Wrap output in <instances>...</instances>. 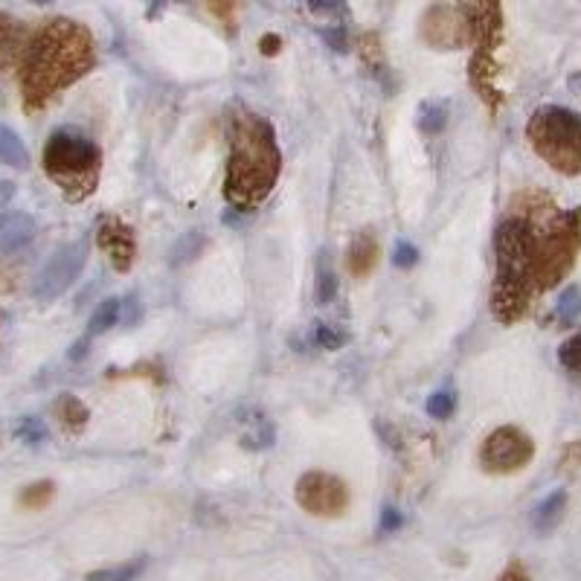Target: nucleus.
<instances>
[{
    "label": "nucleus",
    "instance_id": "nucleus-1",
    "mask_svg": "<svg viewBox=\"0 0 581 581\" xmlns=\"http://www.w3.org/2000/svg\"><path fill=\"white\" fill-rule=\"evenodd\" d=\"M96 62L93 35L70 18H53L32 32L21 56V99L41 111L56 93L82 79Z\"/></svg>",
    "mask_w": 581,
    "mask_h": 581
},
{
    "label": "nucleus",
    "instance_id": "nucleus-2",
    "mask_svg": "<svg viewBox=\"0 0 581 581\" xmlns=\"http://www.w3.org/2000/svg\"><path fill=\"white\" fill-rule=\"evenodd\" d=\"M279 166L282 157L274 128L256 114H236L230 120L227 198L239 207H256L274 189Z\"/></svg>",
    "mask_w": 581,
    "mask_h": 581
},
{
    "label": "nucleus",
    "instance_id": "nucleus-3",
    "mask_svg": "<svg viewBox=\"0 0 581 581\" xmlns=\"http://www.w3.org/2000/svg\"><path fill=\"white\" fill-rule=\"evenodd\" d=\"M497 274L491 288V311L500 323H515L529 306L535 288V230L523 215L506 218L494 233Z\"/></svg>",
    "mask_w": 581,
    "mask_h": 581
},
{
    "label": "nucleus",
    "instance_id": "nucleus-4",
    "mask_svg": "<svg viewBox=\"0 0 581 581\" xmlns=\"http://www.w3.org/2000/svg\"><path fill=\"white\" fill-rule=\"evenodd\" d=\"M44 172L56 181V186L70 201H85L96 189L102 154L91 137L76 128H59L50 134L44 146Z\"/></svg>",
    "mask_w": 581,
    "mask_h": 581
},
{
    "label": "nucleus",
    "instance_id": "nucleus-5",
    "mask_svg": "<svg viewBox=\"0 0 581 581\" xmlns=\"http://www.w3.org/2000/svg\"><path fill=\"white\" fill-rule=\"evenodd\" d=\"M526 137L538 157H544L555 172L579 175L581 114L561 105H544L532 114V120L526 125Z\"/></svg>",
    "mask_w": 581,
    "mask_h": 581
},
{
    "label": "nucleus",
    "instance_id": "nucleus-6",
    "mask_svg": "<svg viewBox=\"0 0 581 581\" xmlns=\"http://www.w3.org/2000/svg\"><path fill=\"white\" fill-rule=\"evenodd\" d=\"M581 245V213H561L547 224V230L535 233V285L544 291L558 285L576 262Z\"/></svg>",
    "mask_w": 581,
    "mask_h": 581
},
{
    "label": "nucleus",
    "instance_id": "nucleus-7",
    "mask_svg": "<svg viewBox=\"0 0 581 581\" xmlns=\"http://www.w3.org/2000/svg\"><path fill=\"white\" fill-rule=\"evenodd\" d=\"M88 265V242H70V245L59 247L47 265L38 271L35 276V285H32V294L38 303H53L59 300L62 294L70 291V285L79 279V274L85 271Z\"/></svg>",
    "mask_w": 581,
    "mask_h": 581
},
{
    "label": "nucleus",
    "instance_id": "nucleus-8",
    "mask_svg": "<svg viewBox=\"0 0 581 581\" xmlns=\"http://www.w3.org/2000/svg\"><path fill=\"white\" fill-rule=\"evenodd\" d=\"M532 454H535L532 439L520 428L506 425V428H497L486 436V442L480 448V462L491 474H512V471L523 468L532 459Z\"/></svg>",
    "mask_w": 581,
    "mask_h": 581
},
{
    "label": "nucleus",
    "instance_id": "nucleus-9",
    "mask_svg": "<svg viewBox=\"0 0 581 581\" xmlns=\"http://www.w3.org/2000/svg\"><path fill=\"white\" fill-rule=\"evenodd\" d=\"M297 503L306 509L308 515L337 518L349 506V491L332 474L311 471V474H303L300 483H297Z\"/></svg>",
    "mask_w": 581,
    "mask_h": 581
},
{
    "label": "nucleus",
    "instance_id": "nucleus-10",
    "mask_svg": "<svg viewBox=\"0 0 581 581\" xmlns=\"http://www.w3.org/2000/svg\"><path fill=\"white\" fill-rule=\"evenodd\" d=\"M422 38L436 50H459L471 41L462 6H430L422 18Z\"/></svg>",
    "mask_w": 581,
    "mask_h": 581
},
{
    "label": "nucleus",
    "instance_id": "nucleus-11",
    "mask_svg": "<svg viewBox=\"0 0 581 581\" xmlns=\"http://www.w3.org/2000/svg\"><path fill=\"white\" fill-rule=\"evenodd\" d=\"M96 245L105 250V256L111 259V265L117 271H128L134 265V253H137V242L131 227L123 224L120 218H102L99 230H96Z\"/></svg>",
    "mask_w": 581,
    "mask_h": 581
},
{
    "label": "nucleus",
    "instance_id": "nucleus-12",
    "mask_svg": "<svg viewBox=\"0 0 581 581\" xmlns=\"http://www.w3.org/2000/svg\"><path fill=\"white\" fill-rule=\"evenodd\" d=\"M35 239V221L27 213L0 215V256L18 253Z\"/></svg>",
    "mask_w": 581,
    "mask_h": 581
},
{
    "label": "nucleus",
    "instance_id": "nucleus-13",
    "mask_svg": "<svg viewBox=\"0 0 581 581\" xmlns=\"http://www.w3.org/2000/svg\"><path fill=\"white\" fill-rule=\"evenodd\" d=\"M375 265H378V242L369 230H364L349 245V271L355 276H369Z\"/></svg>",
    "mask_w": 581,
    "mask_h": 581
},
{
    "label": "nucleus",
    "instance_id": "nucleus-14",
    "mask_svg": "<svg viewBox=\"0 0 581 581\" xmlns=\"http://www.w3.org/2000/svg\"><path fill=\"white\" fill-rule=\"evenodd\" d=\"M564 509H567V491H552L550 497L538 506V512H535V520H532L535 532H541V535L552 532L561 523V518H564Z\"/></svg>",
    "mask_w": 581,
    "mask_h": 581
},
{
    "label": "nucleus",
    "instance_id": "nucleus-15",
    "mask_svg": "<svg viewBox=\"0 0 581 581\" xmlns=\"http://www.w3.org/2000/svg\"><path fill=\"white\" fill-rule=\"evenodd\" d=\"M53 416L59 419V425L64 430H82L88 425V419H91V413H88V407L79 401L76 396H59L56 398V404H53Z\"/></svg>",
    "mask_w": 581,
    "mask_h": 581
},
{
    "label": "nucleus",
    "instance_id": "nucleus-16",
    "mask_svg": "<svg viewBox=\"0 0 581 581\" xmlns=\"http://www.w3.org/2000/svg\"><path fill=\"white\" fill-rule=\"evenodd\" d=\"M0 163H6L12 169H27L30 166V152H27L24 140L6 125H0Z\"/></svg>",
    "mask_w": 581,
    "mask_h": 581
},
{
    "label": "nucleus",
    "instance_id": "nucleus-17",
    "mask_svg": "<svg viewBox=\"0 0 581 581\" xmlns=\"http://www.w3.org/2000/svg\"><path fill=\"white\" fill-rule=\"evenodd\" d=\"M120 317H123V300H117V297L102 300L99 308L93 311L91 323H88V340L96 335H105L108 329H114L120 323Z\"/></svg>",
    "mask_w": 581,
    "mask_h": 581
},
{
    "label": "nucleus",
    "instance_id": "nucleus-18",
    "mask_svg": "<svg viewBox=\"0 0 581 581\" xmlns=\"http://www.w3.org/2000/svg\"><path fill=\"white\" fill-rule=\"evenodd\" d=\"M21 38H24L21 24L6 12H0V64H6L21 50Z\"/></svg>",
    "mask_w": 581,
    "mask_h": 581
},
{
    "label": "nucleus",
    "instance_id": "nucleus-19",
    "mask_svg": "<svg viewBox=\"0 0 581 581\" xmlns=\"http://www.w3.org/2000/svg\"><path fill=\"white\" fill-rule=\"evenodd\" d=\"M335 294H337L335 268L329 265V256L320 253V259H317V303H320V306H329V303L335 300Z\"/></svg>",
    "mask_w": 581,
    "mask_h": 581
},
{
    "label": "nucleus",
    "instance_id": "nucleus-20",
    "mask_svg": "<svg viewBox=\"0 0 581 581\" xmlns=\"http://www.w3.org/2000/svg\"><path fill=\"white\" fill-rule=\"evenodd\" d=\"M143 567H146V561L137 558V561H125V564H117V567H105V570L88 573L85 581H134L143 573Z\"/></svg>",
    "mask_w": 581,
    "mask_h": 581
},
{
    "label": "nucleus",
    "instance_id": "nucleus-21",
    "mask_svg": "<svg viewBox=\"0 0 581 581\" xmlns=\"http://www.w3.org/2000/svg\"><path fill=\"white\" fill-rule=\"evenodd\" d=\"M419 125L428 134H439L448 125V105L445 102H422V108H419Z\"/></svg>",
    "mask_w": 581,
    "mask_h": 581
},
{
    "label": "nucleus",
    "instance_id": "nucleus-22",
    "mask_svg": "<svg viewBox=\"0 0 581 581\" xmlns=\"http://www.w3.org/2000/svg\"><path fill=\"white\" fill-rule=\"evenodd\" d=\"M555 317H558V320H564V323H573V320H579L581 317V288L579 285H570V288L561 294V300H558V306H555Z\"/></svg>",
    "mask_w": 581,
    "mask_h": 581
},
{
    "label": "nucleus",
    "instance_id": "nucleus-23",
    "mask_svg": "<svg viewBox=\"0 0 581 581\" xmlns=\"http://www.w3.org/2000/svg\"><path fill=\"white\" fill-rule=\"evenodd\" d=\"M15 439H21L24 445H41L47 439V425L35 416H24L15 425Z\"/></svg>",
    "mask_w": 581,
    "mask_h": 581
},
{
    "label": "nucleus",
    "instance_id": "nucleus-24",
    "mask_svg": "<svg viewBox=\"0 0 581 581\" xmlns=\"http://www.w3.org/2000/svg\"><path fill=\"white\" fill-rule=\"evenodd\" d=\"M53 494H56V486H53L50 480L32 483V486H27V489L21 491V506H27V509H41V506H47V503L53 500Z\"/></svg>",
    "mask_w": 581,
    "mask_h": 581
},
{
    "label": "nucleus",
    "instance_id": "nucleus-25",
    "mask_svg": "<svg viewBox=\"0 0 581 581\" xmlns=\"http://www.w3.org/2000/svg\"><path fill=\"white\" fill-rule=\"evenodd\" d=\"M558 361H561V367L564 369H570V372L581 375V332H576V335L567 337V340L561 343Z\"/></svg>",
    "mask_w": 581,
    "mask_h": 581
},
{
    "label": "nucleus",
    "instance_id": "nucleus-26",
    "mask_svg": "<svg viewBox=\"0 0 581 581\" xmlns=\"http://www.w3.org/2000/svg\"><path fill=\"white\" fill-rule=\"evenodd\" d=\"M314 340H317V346L320 349H340V346H346V340L349 335L340 329V326H329V323H317V329H314Z\"/></svg>",
    "mask_w": 581,
    "mask_h": 581
},
{
    "label": "nucleus",
    "instance_id": "nucleus-27",
    "mask_svg": "<svg viewBox=\"0 0 581 581\" xmlns=\"http://www.w3.org/2000/svg\"><path fill=\"white\" fill-rule=\"evenodd\" d=\"M454 407H457V396H454L451 390L433 393V396L428 398V404H425L428 416H433V419H448V416L454 413Z\"/></svg>",
    "mask_w": 581,
    "mask_h": 581
},
{
    "label": "nucleus",
    "instance_id": "nucleus-28",
    "mask_svg": "<svg viewBox=\"0 0 581 581\" xmlns=\"http://www.w3.org/2000/svg\"><path fill=\"white\" fill-rule=\"evenodd\" d=\"M393 262H396L398 268H413L419 262V250L410 245V242H398Z\"/></svg>",
    "mask_w": 581,
    "mask_h": 581
},
{
    "label": "nucleus",
    "instance_id": "nucleus-29",
    "mask_svg": "<svg viewBox=\"0 0 581 581\" xmlns=\"http://www.w3.org/2000/svg\"><path fill=\"white\" fill-rule=\"evenodd\" d=\"M401 523H404V515L393 506H387L381 512V532H396V529H401Z\"/></svg>",
    "mask_w": 581,
    "mask_h": 581
},
{
    "label": "nucleus",
    "instance_id": "nucleus-30",
    "mask_svg": "<svg viewBox=\"0 0 581 581\" xmlns=\"http://www.w3.org/2000/svg\"><path fill=\"white\" fill-rule=\"evenodd\" d=\"M323 41H326L329 47H335V50H346V32H343V27L323 32Z\"/></svg>",
    "mask_w": 581,
    "mask_h": 581
},
{
    "label": "nucleus",
    "instance_id": "nucleus-31",
    "mask_svg": "<svg viewBox=\"0 0 581 581\" xmlns=\"http://www.w3.org/2000/svg\"><path fill=\"white\" fill-rule=\"evenodd\" d=\"M12 198H15V184L12 181H0V213L12 204Z\"/></svg>",
    "mask_w": 581,
    "mask_h": 581
},
{
    "label": "nucleus",
    "instance_id": "nucleus-32",
    "mask_svg": "<svg viewBox=\"0 0 581 581\" xmlns=\"http://www.w3.org/2000/svg\"><path fill=\"white\" fill-rule=\"evenodd\" d=\"M500 581H529V579H526V573L520 570L518 564H512V567H509V570L503 573V579H500Z\"/></svg>",
    "mask_w": 581,
    "mask_h": 581
},
{
    "label": "nucleus",
    "instance_id": "nucleus-33",
    "mask_svg": "<svg viewBox=\"0 0 581 581\" xmlns=\"http://www.w3.org/2000/svg\"><path fill=\"white\" fill-rule=\"evenodd\" d=\"M276 44H279V38H276V35H268L259 47H262L265 53H276Z\"/></svg>",
    "mask_w": 581,
    "mask_h": 581
},
{
    "label": "nucleus",
    "instance_id": "nucleus-34",
    "mask_svg": "<svg viewBox=\"0 0 581 581\" xmlns=\"http://www.w3.org/2000/svg\"><path fill=\"white\" fill-rule=\"evenodd\" d=\"M567 85H570V91L579 93V96H581V73H573V76L567 79Z\"/></svg>",
    "mask_w": 581,
    "mask_h": 581
}]
</instances>
